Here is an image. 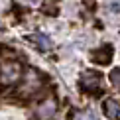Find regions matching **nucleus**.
Returning <instances> with one entry per match:
<instances>
[{
    "label": "nucleus",
    "instance_id": "obj_1",
    "mask_svg": "<svg viewBox=\"0 0 120 120\" xmlns=\"http://www.w3.org/2000/svg\"><path fill=\"white\" fill-rule=\"evenodd\" d=\"M20 75H22L20 65L14 63V61H6V63H2V67H0V83L10 87V85H14L20 79Z\"/></svg>",
    "mask_w": 120,
    "mask_h": 120
},
{
    "label": "nucleus",
    "instance_id": "obj_2",
    "mask_svg": "<svg viewBox=\"0 0 120 120\" xmlns=\"http://www.w3.org/2000/svg\"><path fill=\"white\" fill-rule=\"evenodd\" d=\"M101 79H102V75L98 73V71H94V69H89V71H85V73H83L81 81H79V87H81L83 91H94V89L101 85Z\"/></svg>",
    "mask_w": 120,
    "mask_h": 120
},
{
    "label": "nucleus",
    "instance_id": "obj_3",
    "mask_svg": "<svg viewBox=\"0 0 120 120\" xmlns=\"http://www.w3.org/2000/svg\"><path fill=\"white\" fill-rule=\"evenodd\" d=\"M112 55H114V49H112L110 43H106V45L94 49V51L91 53L93 61H94V63H98V65H108V63L112 61Z\"/></svg>",
    "mask_w": 120,
    "mask_h": 120
},
{
    "label": "nucleus",
    "instance_id": "obj_4",
    "mask_svg": "<svg viewBox=\"0 0 120 120\" xmlns=\"http://www.w3.org/2000/svg\"><path fill=\"white\" fill-rule=\"evenodd\" d=\"M26 39H28L30 43H34V47L39 49V51H47V49L51 47V39H49L47 36H43V34H39V32L26 36Z\"/></svg>",
    "mask_w": 120,
    "mask_h": 120
},
{
    "label": "nucleus",
    "instance_id": "obj_5",
    "mask_svg": "<svg viewBox=\"0 0 120 120\" xmlns=\"http://www.w3.org/2000/svg\"><path fill=\"white\" fill-rule=\"evenodd\" d=\"M102 114L106 118H110V120H116L118 114H120L118 101H114V98H104V101H102Z\"/></svg>",
    "mask_w": 120,
    "mask_h": 120
},
{
    "label": "nucleus",
    "instance_id": "obj_6",
    "mask_svg": "<svg viewBox=\"0 0 120 120\" xmlns=\"http://www.w3.org/2000/svg\"><path fill=\"white\" fill-rule=\"evenodd\" d=\"M53 114H55V102H43L41 106L38 108V118L39 120H47V118H51Z\"/></svg>",
    "mask_w": 120,
    "mask_h": 120
},
{
    "label": "nucleus",
    "instance_id": "obj_7",
    "mask_svg": "<svg viewBox=\"0 0 120 120\" xmlns=\"http://www.w3.org/2000/svg\"><path fill=\"white\" fill-rule=\"evenodd\" d=\"M108 79H110V83L116 89H120V67H114L110 71V75H108Z\"/></svg>",
    "mask_w": 120,
    "mask_h": 120
},
{
    "label": "nucleus",
    "instance_id": "obj_8",
    "mask_svg": "<svg viewBox=\"0 0 120 120\" xmlns=\"http://www.w3.org/2000/svg\"><path fill=\"white\" fill-rule=\"evenodd\" d=\"M108 8H110L114 14H118L120 12V0H110V2H108Z\"/></svg>",
    "mask_w": 120,
    "mask_h": 120
},
{
    "label": "nucleus",
    "instance_id": "obj_9",
    "mask_svg": "<svg viewBox=\"0 0 120 120\" xmlns=\"http://www.w3.org/2000/svg\"><path fill=\"white\" fill-rule=\"evenodd\" d=\"M30 2H38V0H30Z\"/></svg>",
    "mask_w": 120,
    "mask_h": 120
}]
</instances>
